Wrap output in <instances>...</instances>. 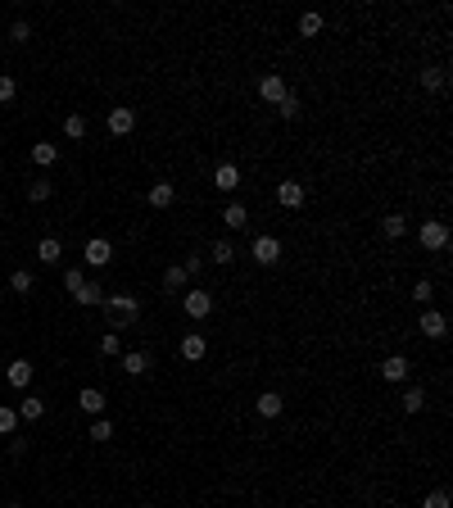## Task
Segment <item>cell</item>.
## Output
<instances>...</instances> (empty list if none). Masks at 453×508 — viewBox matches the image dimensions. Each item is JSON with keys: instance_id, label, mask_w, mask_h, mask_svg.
Segmentation results:
<instances>
[{"instance_id": "cell-1", "label": "cell", "mask_w": 453, "mask_h": 508, "mask_svg": "<svg viewBox=\"0 0 453 508\" xmlns=\"http://www.w3.org/2000/svg\"><path fill=\"white\" fill-rule=\"evenodd\" d=\"M104 309L113 313V327H127V318L141 313V300L137 295H104Z\"/></svg>"}, {"instance_id": "cell-2", "label": "cell", "mask_w": 453, "mask_h": 508, "mask_svg": "<svg viewBox=\"0 0 453 508\" xmlns=\"http://www.w3.org/2000/svg\"><path fill=\"white\" fill-rule=\"evenodd\" d=\"M417 241H421V250H445L449 245V227L440 223V218H426V223L417 227Z\"/></svg>"}, {"instance_id": "cell-3", "label": "cell", "mask_w": 453, "mask_h": 508, "mask_svg": "<svg viewBox=\"0 0 453 508\" xmlns=\"http://www.w3.org/2000/svg\"><path fill=\"white\" fill-rule=\"evenodd\" d=\"M249 254H254V263L272 268V263H281V241H277V236H254Z\"/></svg>"}, {"instance_id": "cell-4", "label": "cell", "mask_w": 453, "mask_h": 508, "mask_svg": "<svg viewBox=\"0 0 453 508\" xmlns=\"http://www.w3.org/2000/svg\"><path fill=\"white\" fill-rule=\"evenodd\" d=\"M181 309H186V318H209L214 313V291H186V300H181Z\"/></svg>"}, {"instance_id": "cell-5", "label": "cell", "mask_w": 453, "mask_h": 508, "mask_svg": "<svg viewBox=\"0 0 453 508\" xmlns=\"http://www.w3.org/2000/svg\"><path fill=\"white\" fill-rule=\"evenodd\" d=\"M258 95H263L267 104H281L286 95H291V86H286L281 73H263V78H258Z\"/></svg>"}, {"instance_id": "cell-6", "label": "cell", "mask_w": 453, "mask_h": 508, "mask_svg": "<svg viewBox=\"0 0 453 508\" xmlns=\"http://www.w3.org/2000/svg\"><path fill=\"white\" fill-rule=\"evenodd\" d=\"M417 331H421L426 341H440V336L449 331V318H445L440 309H421V318H417Z\"/></svg>"}, {"instance_id": "cell-7", "label": "cell", "mask_w": 453, "mask_h": 508, "mask_svg": "<svg viewBox=\"0 0 453 508\" xmlns=\"http://www.w3.org/2000/svg\"><path fill=\"white\" fill-rule=\"evenodd\" d=\"M82 259L91 268H109V259H113V245L104 241V236H91V241H86V250H82Z\"/></svg>"}, {"instance_id": "cell-8", "label": "cell", "mask_w": 453, "mask_h": 508, "mask_svg": "<svg viewBox=\"0 0 453 508\" xmlns=\"http://www.w3.org/2000/svg\"><path fill=\"white\" fill-rule=\"evenodd\" d=\"M32 377H36V368H32L27 359H14V363L5 368V381H9L14 390H27V386H32Z\"/></svg>"}, {"instance_id": "cell-9", "label": "cell", "mask_w": 453, "mask_h": 508, "mask_svg": "<svg viewBox=\"0 0 453 508\" xmlns=\"http://www.w3.org/2000/svg\"><path fill=\"white\" fill-rule=\"evenodd\" d=\"M381 377L390 381V386H399V381H408V359H403V354H390V359L381 363Z\"/></svg>"}, {"instance_id": "cell-10", "label": "cell", "mask_w": 453, "mask_h": 508, "mask_svg": "<svg viewBox=\"0 0 453 508\" xmlns=\"http://www.w3.org/2000/svg\"><path fill=\"white\" fill-rule=\"evenodd\" d=\"M214 186L227 191V195H231V191H240V168L236 164H218L214 168Z\"/></svg>"}, {"instance_id": "cell-11", "label": "cell", "mask_w": 453, "mask_h": 508, "mask_svg": "<svg viewBox=\"0 0 453 508\" xmlns=\"http://www.w3.org/2000/svg\"><path fill=\"white\" fill-rule=\"evenodd\" d=\"M18 423H41L46 418V399H36V395H27V399H18Z\"/></svg>"}, {"instance_id": "cell-12", "label": "cell", "mask_w": 453, "mask_h": 508, "mask_svg": "<svg viewBox=\"0 0 453 508\" xmlns=\"http://www.w3.org/2000/svg\"><path fill=\"white\" fill-rule=\"evenodd\" d=\"M277 205L281 209H300L304 205V186L300 181H281V186H277Z\"/></svg>"}, {"instance_id": "cell-13", "label": "cell", "mask_w": 453, "mask_h": 508, "mask_svg": "<svg viewBox=\"0 0 453 508\" xmlns=\"http://www.w3.org/2000/svg\"><path fill=\"white\" fill-rule=\"evenodd\" d=\"M123 372H127V377H146L150 372V354L146 350H127L123 354Z\"/></svg>"}, {"instance_id": "cell-14", "label": "cell", "mask_w": 453, "mask_h": 508, "mask_svg": "<svg viewBox=\"0 0 453 508\" xmlns=\"http://www.w3.org/2000/svg\"><path fill=\"white\" fill-rule=\"evenodd\" d=\"M137 128V109H109V132L113 137H127Z\"/></svg>"}, {"instance_id": "cell-15", "label": "cell", "mask_w": 453, "mask_h": 508, "mask_svg": "<svg viewBox=\"0 0 453 508\" xmlns=\"http://www.w3.org/2000/svg\"><path fill=\"white\" fill-rule=\"evenodd\" d=\"M77 404H82V413H91V418H104V390L86 386L82 395H77Z\"/></svg>"}, {"instance_id": "cell-16", "label": "cell", "mask_w": 453, "mask_h": 508, "mask_svg": "<svg viewBox=\"0 0 453 508\" xmlns=\"http://www.w3.org/2000/svg\"><path fill=\"white\" fill-rule=\"evenodd\" d=\"M204 354H209V341L200 336V331H190V336L181 341V359H186V363H200Z\"/></svg>"}, {"instance_id": "cell-17", "label": "cell", "mask_w": 453, "mask_h": 508, "mask_svg": "<svg viewBox=\"0 0 453 508\" xmlns=\"http://www.w3.org/2000/svg\"><path fill=\"white\" fill-rule=\"evenodd\" d=\"M55 159H60V146H55V141H36L32 146V164L36 168H50Z\"/></svg>"}, {"instance_id": "cell-18", "label": "cell", "mask_w": 453, "mask_h": 508, "mask_svg": "<svg viewBox=\"0 0 453 508\" xmlns=\"http://www.w3.org/2000/svg\"><path fill=\"white\" fill-rule=\"evenodd\" d=\"M172 200H177V186H172V181H154L150 186V205L154 209H168Z\"/></svg>"}, {"instance_id": "cell-19", "label": "cell", "mask_w": 453, "mask_h": 508, "mask_svg": "<svg viewBox=\"0 0 453 508\" xmlns=\"http://www.w3.org/2000/svg\"><path fill=\"white\" fill-rule=\"evenodd\" d=\"M258 413H263V418H281V409H286V399L281 395H277V390H263V395H258Z\"/></svg>"}, {"instance_id": "cell-20", "label": "cell", "mask_w": 453, "mask_h": 508, "mask_svg": "<svg viewBox=\"0 0 453 508\" xmlns=\"http://www.w3.org/2000/svg\"><path fill=\"white\" fill-rule=\"evenodd\" d=\"M36 259H41V263H60V259H64V245L55 241V236H41V241H36Z\"/></svg>"}, {"instance_id": "cell-21", "label": "cell", "mask_w": 453, "mask_h": 508, "mask_svg": "<svg viewBox=\"0 0 453 508\" xmlns=\"http://www.w3.org/2000/svg\"><path fill=\"white\" fill-rule=\"evenodd\" d=\"M223 223L231 227V232H245V227H249V214H245V205H227V209H223Z\"/></svg>"}, {"instance_id": "cell-22", "label": "cell", "mask_w": 453, "mask_h": 508, "mask_svg": "<svg viewBox=\"0 0 453 508\" xmlns=\"http://www.w3.org/2000/svg\"><path fill=\"white\" fill-rule=\"evenodd\" d=\"M9 291H14V295H32L36 291V277L18 268V273H9Z\"/></svg>"}, {"instance_id": "cell-23", "label": "cell", "mask_w": 453, "mask_h": 508, "mask_svg": "<svg viewBox=\"0 0 453 508\" xmlns=\"http://www.w3.org/2000/svg\"><path fill=\"white\" fill-rule=\"evenodd\" d=\"M55 195V186L46 177H36V181H27V200H32V205H46V200Z\"/></svg>"}, {"instance_id": "cell-24", "label": "cell", "mask_w": 453, "mask_h": 508, "mask_svg": "<svg viewBox=\"0 0 453 508\" xmlns=\"http://www.w3.org/2000/svg\"><path fill=\"white\" fill-rule=\"evenodd\" d=\"M449 78H445V69H421V91H445Z\"/></svg>"}, {"instance_id": "cell-25", "label": "cell", "mask_w": 453, "mask_h": 508, "mask_svg": "<svg viewBox=\"0 0 453 508\" xmlns=\"http://www.w3.org/2000/svg\"><path fill=\"white\" fill-rule=\"evenodd\" d=\"M403 409H408V413H421V409H426V390L408 386V390H403Z\"/></svg>"}, {"instance_id": "cell-26", "label": "cell", "mask_w": 453, "mask_h": 508, "mask_svg": "<svg viewBox=\"0 0 453 508\" xmlns=\"http://www.w3.org/2000/svg\"><path fill=\"white\" fill-rule=\"evenodd\" d=\"M77 304H86V309H95V304H104V291L95 282H86L82 291H77Z\"/></svg>"}, {"instance_id": "cell-27", "label": "cell", "mask_w": 453, "mask_h": 508, "mask_svg": "<svg viewBox=\"0 0 453 508\" xmlns=\"http://www.w3.org/2000/svg\"><path fill=\"white\" fill-rule=\"evenodd\" d=\"M64 137H69V141H82L86 137V118H82V114H69V118H64Z\"/></svg>"}, {"instance_id": "cell-28", "label": "cell", "mask_w": 453, "mask_h": 508, "mask_svg": "<svg viewBox=\"0 0 453 508\" xmlns=\"http://www.w3.org/2000/svg\"><path fill=\"white\" fill-rule=\"evenodd\" d=\"M86 436H91L95 445H104V440L113 436V423H109V418H95V423H91V431H86Z\"/></svg>"}, {"instance_id": "cell-29", "label": "cell", "mask_w": 453, "mask_h": 508, "mask_svg": "<svg viewBox=\"0 0 453 508\" xmlns=\"http://www.w3.org/2000/svg\"><path fill=\"white\" fill-rule=\"evenodd\" d=\"M186 282H190V277H186V268H181V263H172L168 273H163V286H168V291H177V286H186Z\"/></svg>"}, {"instance_id": "cell-30", "label": "cell", "mask_w": 453, "mask_h": 508, "mask_svg": "<svg viewBox=\"0 0 453 508\" xmlns=\"http://www.w3.org/2000/svg\"><path fill=\"white\" fill-rule=\"evenodd\" d=\"M381 232H385V236H390V241H399V236H403V232H408V223H403V218H399V214H390V218H385V223H381Z\"/></svg>"}, {"instance_id": "cell-31", "label": "cell", "mask_w": 453, "mask_h": 508, "mask_svg": "<svg viewBox=\"0 0 453 508\" xmlns=\"http://www.w3.org/2000/svg\"><path fill=\"white\" fill-rule=\"evenodd\" d=\"M322 32V14H300V36H317Z\"/></svg>"}, {"instance_id": "cell-32", "label": "cell", "mask_w": 453, "mask_h": 508, "mask_svg": "<svg viewBox=\"0 0 453 508\" xmlns=\"http://www.w3.org/2000/svg\"><path fill=\"white\" fill-rule=\"evenodd\" d=\"M412 300H417L421 309H431V300H435V286H431V282H417V286H412Z\"/></svg>"}, {"instance_id": "cell-33", "label": "cell", "mask_w": 453, "mask_h": 508, "mask_svg": "<svg viewBox=\"0 0 453 508\" xmlns=\"http://www.w3.org/2000/svg\"><path fill=\"white\" fill-rule=\"evenodd\" d=\"M209 259H214V263H231V259H236V245L231 241H214V254Z\"/></svg>"}, {"instance_id": "cell-34", "label": "cell", "mask_w": 453, "mask_h": 508, "mask_svg": "<svg viewBox=\"0 0 453 508\" xmlns=\"http://www.w3.org/2000/svg\"><path fill=\"white\" fill-rule=\"evenodd\" d=\"M95 350H100V359H113V354H118V331H104Z\"/></svg>"}, {"instance_id": "cell-35", "label": "cell", "mask_w": 453, "mask_h": 508, "mask_svg": "<svg viewBox=\"0 0 453 508\" xmlns=\"http://www.w3.org/2000/svg\"><path fill=\"white\" fill-rule=\"evenodd\" d=\"M14 427H18V413L0 404V436H14Z\"/></svg>"}, {"instance_id": "cell-36", "label": "cell", "mask_w": 453, "mask_h": 508, "mask_svg": "<svg viewBox=\"0 0 453 508\" xmlns=\"http://www.w3.org/2000/svg\"><path fill=\"white\" fill-rule=\"evenodd\" d=\"M277 114H281L286 123H291V118H300V100H295V95H286V100L277 104Z\"/></svg>"}, {"instance_id": "cell-37", "label": "cell", "mask_w": 453, "mask_h": 508, "mask_svg": "<svg viewBox=\"0 0 453 508\" xmlns=\"http://www.w3.org/2000/svg\"><path fill=\"white\" fill-rule=\"evenodd\" d=\"M64 286H69V291L77 295V291H82V286H86V277H82V268H69V273H64Z\"/></svg>"}, {"instance_id": "cell-38", "label": "cell", "mask_w": 453, "mask_h": 508, "mask_svg": "<svg viewBox=\"0 0 453 508\" xmlns=\"http://www.w3.org/2000/svg\"><path fill=\"white\" fill-rule=\"evenodd\" d=\"M9 41L27 46V41H32V27H27V23H14V27H9Z\"/></svg>"}, {"instance_id": "cell-39", "label": "cell", "mask_w": 453, "mask_h": 508, "mask_svg": "<svg viewBox=\"0 0 453 508\" xmlns=\"http://www.w3.org/2000/svg\"><path fill=\"white\" fill-rule=\"evenodd\" d=\"M14 91H18V82L9 78V73H0V104H5V100H14Z\"/></svg>"}, {"instance_id": "cell-40", "label": "cell", "mask_w": 453, "mask_h": 508, "mask_svg": "<svg viewBox=\"0 0 453 508\" xmlns=\"http://www.w3.org/2000/svg\"><path fill=\"white\" fill-rule=\"evenodd\" d=\"M421 508H449V490H431L426 500H421Z\"/></svg>"}, {"instance_id": "cell-41", "label": "cell", "mask_w": 453, "mask_h": 508, "mask_svg": "<svg viewBox=\"0 0 453 508\" xmlns=\"http://www.w3.org/2000/svg\"><path fill=\"white\" fill-rule=\"evenodd\" d=\"M9 454L23 458V454H27V440H23V436H14V440H9Z\"/></svg>"}, {"instance_id": "cell-42", "label": "cell", "mask_w": 453, "mask_h": 508, "mask_svg": "<svg viewBox=\"0 0 453 508\" xmlns=\"http://www.w3.org/2000/svg\"><path fill=\"white\" fill-rule=\"evenodd\" d=\"M181 268H186V277H195L200 268H204V259H200V254H190V259H186V263H181Z\"/></svg>"}, {"instance_id": "cell-43", "label": "cell", "mask_w": 453, "mask_h": 508, "mask_svg": "<svg viewBox=\"0 0 453 508\" xmlns=\"http://www.w3.org/2000/svg\"><path fill=\"white\" fill-rule=\"evenodd\" d=\"M5 508H18V504H5Z\"/></svg>"}]
</instances>
